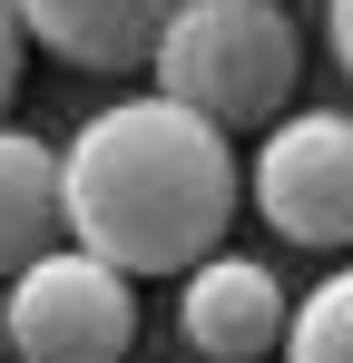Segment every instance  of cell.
I'll return each mask as SVG.
<instances>
[{"label":"cell","mask_w":353,"mask_h":363,"mask_svg":"<svg viewBox=\"0 0 353 363\" xmlns=\"http://www.w3.org/2000/svg\"><path fill=\"white\" fill-rule=\"evenodd\" d=\"M255 206L285 245H353V118L344 108H294L255 147Z\"/></svg>","instance_id":"277c9868"},{"label":"cell","mask_w":353,"mask_h":363,"mask_svg":"<svg viewBox=\"0 0 353 363\" xmlns=\"http://www.w3.org/2000/svg\"><path fill=\"white\" fill-rule=\"evenodd\" d=\"M235 147L226 128H206L176 99H118L59 147V206H69V245L138 275H196L216 236L235 226Z\"/></svg>","instance_id":"6da1fadb"},{"label":"cell","mask_w":353,"mask_h":363,"mask_svg":"<svg viewBox=\"0 0 353 363\" xmlns=\"http://www.w3.org/2000/svg\"><path fill=\"white\" fill-rule=\"evenodd\" d=\"M59 236H69V206H59L50 138L0 128V285H20L40 255H59Z\"/></svg>","instance_id":"52a82bcc"},{"label":"cell","mask_w":353,"mask_h":363,"mask_svg":"<svg viewBox=\"0 0 353 363\" xmlns=\"http://www.w3.org/2000/svg\"><path fill=\"white\" fill-rule=\"evenodd\" d=\"M285 363H353V265L324 275L285 324Z\"/></svg>","instance_id":"ba28073f"},{"label":"cell","mask_w":353,"mask_h":363,"mask_svg":"<svg viewBox=\"0 0 353 363\" xmlns=\"http://www.w3.org/2000/svg\"><path fill=\"white\" fill-rule=\"evenodd\" d=\"M147 69H157V99L196 108L206 128H285L304 40L275 0H186Z\"/></svg>","instance_id":"7a4b0ae2"},{"label":"cell","mask_w":353,"mask_h":363,"mask_svg":"<svg viewBox=\"0 0 353 363\" xmlns=\"http://www.w3.org/2000/svg\"><path fill=\"white\" fill-rule=\"evenodd\" d=\"M285 324H294V304L275 295V275L255 255H206L186 275V295H176V334L206 363H265L285 344Z\"/></svg>","instance_id":"5b68a950"},{"label":"cell","mask_w":353,"mask_h":363,"mask_svg":"<svg viewBox=\"0 0 353 363\" xmlns=\"http://www.w3.org/2000/svg\"><path fill=\"white\" fill-rule=\"evenodd\" d=\"M0 334H10L20 363H128V344H138V285L118 265H99V255L59 245V255H40L10 285Z\"/></svg>","instance_id":"3957f363"},{"label":"cell","mask_w":353,"mask_h":363,"mask_svg":"<svg viewBox=\"0 0 353 363\" xmlns=\"http://www.w3.org/2000/svg\"><path fill=\"white\" fill-rule=\"evenodd\" d=\"M324 30H334V60H344V79H353V0H324Z\"/></svg>","instance_id":"30bf717a"},{"label":"cell","mask_w":353,"mask_h":363,"mask_svg":"<svg viewBox=\"0 0 353 363\" xmlns=\"http://www.w3.org/2000/svg\"><path fill=\"white\" fill-rule=\"evenodd\" d=\"M20 50H30L20 40V10L0 0V128H10V89H20Z\"/></svg>","instance_id":"9c48e42d"},{"label":"cell","mask_w":353,"mask_h":363,"mask_svg":"<svg viewBox=\"0 0 353 363\" xmlns=\"http://www.w3.org/2000/svg\"><path fill=\"white\" fill-rule=\"evenodd\" d=\"M20 40H40L69 69H147L186 0H10Z\"/></svg>","instance_id":"8992f818"}]
</instances>
